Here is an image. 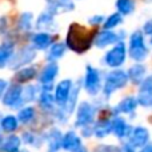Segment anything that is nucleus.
Instances as JSON below:
<instances>
[{
  "mask_svg": "<svg viewBox=\"0 0 152 152\" xmlns=\"http://www.w3.org/2000/svg\"><path fill=\"white\" fill-rule=\"evenodd\" d=\"M95 35L80 24H71L67 32L66 45L76 53H84L94 44Z\"/></svg>",
  "mask_w": 152,
  "mask_h": 152,
  "instance_id": "f257e3e1",
  "label": "nucleus"
},
{
  "mask_svg": "<svg viewBox=\"0 0 152 152\" xmlns=\"http://www.w3.org/2000/svg\"><path fill=\"white\" fill-rule=\"evenodd\" d=\"M128 75L121 69H113L105 76L104 86H103V94L105 97H110L115 91L123 88L128 83Z\"/></svg>",
  "mask_w": 152,
  "mask_h": 152,
  "instance_id": "f03ea898",
  "label": "nucleus"
},
{
  "mask_svg": "<svg viewBox=\"0 0 152 152\" xmlns=\"http://www.w3.org/2000/svg\"><path fill=\"white\" fill-rule=\"evenodd\" d=\"M129 56L135 61L140 63L148 56V48L144 42V34L142 31H135L129 36Z\"/></svg>",
  "mask_w": 152,
  "mask_h": 152,
  "instance_id": "7ed1b4c3",
  "label": "nucleus"
},
{
  "mask_svg": "<svg viewBox=\"0 0 152 152\" xmlns=\"http://www.w3.org/2000/svg\"><path fill=\"white\" fill-rule=\"evenodd\" d=\"M127 58V47L123 42H119L113 44L110 51H107L104 55V63L110 68H119L124 64Z\"/></svg>",
  "mask_w": 152,
  "mask_h": 152,
  "instance_id": "20e7f679",
  "label": "nucleus"
},
{
  "mask_svg": "<svg viewBox=\"0 0 152 152\" xmlns=\"http://www.w3.org/2000/svg\"><path fill=\"white\" fill-rule=\"evenodd\" d=\"M35 58H36V50L32 45H27V47L21 48L20 51L15 52V55L12 56L8 67H10V69L18 71V69L31 64L35 60Z\"/></svg>",
  "mask_w": 152,
  "mask_h": 152,
  "instance_id": "39448f33",
  "label": "nucleus"
},
{
  "mask_svg": "<svg viewBox=\"0 0 152 152\" xmlns=\"http://www.w3.org/2000/svg\"><path fill=\"white\" fill-rule=\"evenodd\" d=\"M100 88H102V76H100V72L95 67L87 66L86 76H84V89L87 91V94L95 96V95H97L100 92Z\"/></svg>",
  "mask_w": 152,
  "mask_h": 152,
  "instance_id": "423d86ee",
  "label": "nucleus"
},
{
  "mask_svg": "<svg viewBox=\"0 0 152 152\" xmlns=\"http://www.w3.org/2000/svg\"><path fill=\"white\" fill-rule=\"evenodd\" d=\"M21 92H23V87L21 84L18 83H13L10 84L8 88L5 89L4 95H3V104L5 107H10V108H21Z\"/></svg>",
  "mask_w": 152,
  "mask_h": 152,
  "instance_id": "0eeeda50",
  "label": "nucleus"
},
{
  "mask_svg": "<svg viewBox=\"0 0 152 152\" xmlns=\"http://www.w3.org/2000/svg\"><path fill=\"white\" fill-rule=\"evenodd\" d=\"M95 115H96V110L95 107L88 102H83L79 104L77 107V112H76V121H75V126L76 127H83L89 126L92 124L95 119Z\"/></svg>",
  "mask_w": 152,
  "mask_h": 152,
  "instance_id": "6e6552de",
  "label": "nucleus"
},
{
  "mask_svg": "<svg viewBox=\"0 0 152 152\" xmlns=\"http://www.w3.org/2000/svg\"><path fill=\"white\" fill-rule=\"evenodd\" d=\"M120 36H121L120 34H116L112 29H104V31H100L95 35L94 44L97 48H105L111 44H116V43L121 42Z\"/></svg>",
  "mask_w": 152,
  "mask_h": 152,
  "instance_id": "1a4fd4ad",
  "label": "nucleus"
},
{
  "mask_svg": "<svg viewBox=\"0 0 152 152\" xmlns=\"http://www.w3.org/2000/svg\"><path fill=\"white\" fill-rule=\"evenodd\" d=\"M72 88H74V81L71 79H64V80H61L56 86L53 97H55V103H58L59 107H63L67 103L69 95H71Z\"/></svg>",
  "mask_w": 152,
  "mask_h": 152,
  "instance_id": "9d476101",
  "label": "nucleus"
},
{
  "mask_svg": "<svg viewBox=\"0 0 152 152\" xmlns=\"http://www.w3.org/2000/svg\"><path fill=\"white\" fill-rule=\"evenodd\" d=\"M137 103L143 107H152V76H147L140 83Z\"/></svg>",
  "mask_w": 152,
  "mask_h": 152,
  "instance_id": "9b49d317",
  "label": "nucleus"
},
{
  "mask_svg": "<svg viewBox=\"0 0 152 152\" xmlns=\"http://www.w3.org/2000/svg\"><path fill=\"white\" fill-rule=\"evenodd\" d=\"M59 75V66L56 61H50L39 74V81L42 86H52L53 80Z\"/></svg>",
  "mask_w": 152,
  "mask_h": 152,
  "instance_id": "f8f14e48",
  "label": "nucleus"
},
{
  "mask_svg": "<svg viewBox=\"0 0 152 152\" xmlns=\"http://www.w3.org/2000/svg\"><path fill=\"white\" fill-rule=\"evenodd\" d=\"M148 140H150V132L144 127H135L132 128V132L129 134V143L134 145L135 148L144 147L147 145Z\"/></svg>",
  "mask_w": 152,
  "mask_h": 152,
  "instance_id": "ddd939ff",
  "label": "nucleus"
},
{
  "mask_svg": "<svg viewBox=\"0 0 152 152\" xmlns=\"http://www.w3.org/2000/svg\"><path fill=\"white\" fill-rule=\"evenodd\" d=\"M81 147V140L75 131H68L61 137V148L69 152H75Z\"/></svg>",
  "mask_w": 152,
  "mask_h": 152,
  "instance_id": "4468645a",
  "label": "nucleus"
},
{
  "mask_svg": "<svg viewBox=\"0 0 152 152\" xmlns=\"http://www.w3.org/2000/svg\"><path fill=\"white\" fill-rule=\"evenodd\" d=\"M31 43H32V47L35 50H47L52 45V35L48 34V32H36V34L32 35V39H31Z\"/></svg>",
  "mask_w": 152,
  "mask_h": 152,
  "instance_id": "2eb2a0df",
  "label": "nucleus"
},
{
  "mask_svg": "<svg viewBox=\"0 0 152 152\" xmlns=\"http://www.w3.org/2000/svg\"><path fill=\"white\" fill-rule=\"evenodd\" d=\"M13 55H15V44H13V42H10V40L3 42L0 44V68L7 67Z\"/></svg>",
  "mask_w": 152,
  "mask_h": 152,
  "instance_id": "dca6fc26",
  "label": "nucleus"
},
{
  "mask_svg": "<svg viewBox=\"0 0 152 152\" xmlns=\"http://www.w3.org/2000/svg\"><path fill=\"white\" fill-rule=\"evenodd\" d=\"M21 145V139L13 134H10L0 143V152H19Z\"/></svg>",
  "mask_w": 152,
  "mask_h": 152,
  "instance_id": "f3484780",
  "label": "nucleus"
},
{
  "mask_svg": "<svg viewBox=\"0 0 152 152\" xmlns=\"http://www.w3.org/2000/svg\"><path fill=\"white\" fill-rule=\"evenodd\" d=\"M112 132L116 135L118 137H127L129 136V134L132 132V127L128 126L124 119L121 118H115L112 120Z\"/></svg>",
  "mask_w": 152,
  "mask_h": 152,
  "instance_id": "a211bd4d",
  "label": "nucleus"
},
{
  "mask_svg": "<svg viewBox=\"0 0 152 152\" xmlns=\"http://www.w3.org/2000/svg\"><path fill=\"white\" fill-rule=\"evenodd\" d=\"M37 75V71L35 67H23V68L18 69L15 74V81L18 84H24V83H28V81L34 80Z\"/></svg>",
  "mask_w": 152,
  "mask_h": 152,
  "instance_id": "6ab92c4d",
  "label": "nucleus"
},
{
  "mask_svg": "<svg viewBox=\"0 0 152 152\" xmlns=\"http://www.w3.org/2000/svg\"><path fill=\"white\" fill-rule=\"evenodd\" d=\"M145 74H147L145 66L137 63V64H134V66L128 69V74L127 75H128V79L134 84H140L145 79Z\"/></svg>",
  "mask_w": 152,
  "mask_h": 152,
  "instance_id": "aec40b11",
  "label": "nucleus"
},
{
  "mask_svg": "<svg viewBox=\"0 0 152 152\" xmlns=\"http://www.w3.org/2000/svg\"><path fill=\"white\" fill-rule=\"evenodd\" d=\"M137 104H139V103H137L136 97L127 96V97H124V99L121 100L118 105H116L115 111L116 112H119V113H131V112H134V111L136 110Z\"/></svg>",
  "mask_w": 152,
  "mask_h": 152,
  "instance_id": "412c9836",
  "label": "nucleus"
},
{
  "mask_svg": "<svg viewBox=\"0 0 152 152\" xmlns=\"http://www.w3.org/2000/svg\"><path fill=\"white\" fill-rule=\"evenodd\" d=\"M67 51V45L66 43H53L52 45L50 47L47 52V60L48 61H56L59 59H61L64 55H66Z\"/></svg>",
  "mask_w": 152,
  "mask_h": 152,
  "instance_id": "4be33fe9",
  "label": "nucleus"
},
{
  "mask_svg": "<svg viewBox=\"0 0 152 152\" xmlns=\"http://www.w3.org/2000/svg\"><path fill=\"white\" fill-rule=\"evenodd\" d=\"M61 137L63 135L60 134V131L56 128L51 129L47 135V143H48V150L50 152H56L61 148Z\"/></svg>",
  "mask_w": 152,
  "mask_h": 152,
  "instance_id": "5701e85b",
  "label": "nucleus"
},
{
  "mask_svg": "<svg viewBox=\"0 0 152 152\" xmlns=\"http://www.w3.org/2000/svg\"><path fill=\"white\" fill-rule=\"evenodd\" d=\"M19 127V120L16 116L13 115H5L0 119V128L7 134H12L18 129Z\"/></svg>",
  "mask_w": 152,
  "mask_h": 152,
  "instance_id": "b1692460",
  "label": "nucleus"
},
{
  "mask_svg": "<svg viewBox=\"0 0 152 152\" xmlns=\"http://www.w3.org/2000/svg\"><path fill=\"white\" fill-rule=\"evenodd\" d=\"M55 20H53V15L48 11H44L39 15L36 20V28L40 29V31H45V29H50L51 27L53 26Z\"/></svg>",
  "mask_w": 152,
  "mask_h": 152,
  "instance_id": "393cba45",
  "label": "nucleus"
},
{
  "mask_svg": "<svg viewBox=\"0 0 152 152\" xmlns=\"http://www.w3.org/2000/svg\"><path fill=\"white\" fill-rule=\"evenodd\" d=\"M39 104L44 111H52L55 107V97L51 91H42L39 95Z\"/></svg>",
  "mask_w": 152,
  "mask_h": 152,
  "instance_id": "a878e982",
  "label": "nucleus"
},
{
  "mask_svg": "<svg viewBox=\"0 0 152 152\" xmlns=\"http://www.w3.org/2000/svg\"><path fill=\"white\" fill-rule=\"evenodd\" d=\"M35 116H36V111H35V108L31 107V105H28V107H21L20 110H19L16 118H18L19 123L27 124V123H29V121L34 120Z\"/></svg>",
  "mask_w": 152,
  "mask_h": 152,
  "instance_id": "bb28decb",
  "label": "nucleus"
},
{
  "mask_svg": "<svg viewBox=\"0 0 152 152\" xmlns=\"http://www.w3.org/2000/svg\"><path fill=\"white\" fill-rule=\"evenodd\" d=\"M32 23H34V15L31 12H23L19 16L18 20V28L21 32H28L32 28Z\"/></svg>",
  "mask_w": 152,
  "mask_h": 152,
  "instance_id": "cd10ccee",
  "label": "nucleus"
},
{
  "mask_svg": "<svg viewBox=\"0 0 152 152\" xmlns=\"http://www.w3.org/2000/svg\"><path fill=\"white\" fill-rule=\"evenodd\" d=\"M112 131V120H102L94 127V134L97 137H105Z\"/></svg>",
  "mask_w": 152,
  "mask_h": 152,
  "instance_id": "c85d7f7f",
  "label": "nucleus"
},
{
  "mask_svg": "<svg viewBox=\"0 0 152 152\" xmlns=\"http://www.w3.org/2000/svg\"><path fill=\"white\" fill-rule=\"evenodd\" d=\"M116 8L121 16L131 15L135 10V1L134 0H116Z\"/></svg>",
  "mask_w": 152,
  "mask_h": 152,
  "instance_id": "c756f323",
  "label": "nucleus"
},
{
  "mask_svg": "<svg viewBox=\"0 0 152 152\" xmlns=\"http://www.w3.org/2000/svg\"><path fill=\"white\" fill-rule=\"evenodd\" d=\"M36 87L35 86H27V87H23V92H21V104H26V103H29V102H34L36 99Z\"/></svg>",
  "mask_w": 152,
  "mask_h": 152,
  "instance_id": "7c9ffc66",
  "label": "nucleus"
},
{
  "mask_svg": "<svg viewBox=\"0 0 152 152\" xmlns=\"http://www.w3.org/2000/svg\"><path fill=\"white\" fill-rule=\"evenodd\" d=\"M121 21H123V16H121L119 12H115V13H112V15H110L108 18L104 19L103 26H104V29H113L115 27H118Z\"/></svg>",
  "mask_w": 152,
  "mask_h": 152,
  "instance_id": "2f4dec72",
  "label": "nucleus"
},
{
  "mask_svg": "<svg viewBox=\"0 0 152 152\" xmlns=\"http://www.w3.org/2000/svg\"><path fill=\"white\" fill-rule=\"evenodd\" d=\"M21 142L26 143V144H29V145H35V143H36V136H35L32 132H24L23 136H21Z\"/></svg>",
  "mask_w": 152,
  "mask_h": 152,
  "instance_id": "473e14b6",
  "label": "nucleus"
},
{
  "mask_svg": "<svg viewBox=\"0 0 152 152\" xmlns=\"http://www.w3.org/2000/svg\"><path fill=\"white\" fill-rule=\"evenodd\" d=\"M88 23L91 24V26H99V24H103L104 23V16L95 15V16H92V18L88 19Z\"/></svg>",
  "mask_w": 152,
  "mask_h": 152,
  "instance_id": "72a5a7b5",
  "label": "nucleus"
},
{
  "mask_svg": "<svg viewBox=\"0 0 152 152\" xmlns=\"http://www.w3.org/2000/svg\"><path fill=\"white\" fill-rule=\"evenodd\" d=\"M142 32H143L144 35L152 36V19L144 23V26H143V31H142Z\"/></svg>",
  "mask_w": 152,
  "mask_h": 152,
  "instance_id": "f704fd0d",
  "label": "nucleus"
},
{
  "mask_svg": "<svg viewBox=\"0 0 152 152\" xmlns=\"http://www.w3.org/2000/svg\"><path fill=\"white\" fill-rule=\"evenodd\" d=\"M8 81L7 80H4V79H0V100L3 99V95H4V92H5V89L8 88Z\"/></svg>",
  "mask_w": 152,
  "mask_h": 152,
  "instance_id": "c9c22d12",
  "label": "nucleus"
},
{
  "mask_svg": "<svg viewBox=\"0 0 152 152\" xmlns=\"http://www.w3.org/2000/svg\"><path fill=\"white\" fill-rule=\"evenodd\" d=\"M120 152H135V147L128 142L126 144H123V147L120 148Z\"/></svg>",
  "mask_w": 152,
  "mask_h": 152,
  "instance_id": "e433bc0d",
  "label": "nucleus"
},
{
  "mask_svg": "<svg viewBox=\"0 0 152 152\" xmlns=\"http://www.w3.org/2000/svg\"><path fill=\"white\" fill-rule=\"evenodd\" d=\"M5 26H7L5 18H0V35H3L5 32Z\"/></svg>",
  "mask_w": 152,
  "mask_h": 152,
  "instance_id": "4c0bfd02",
  "label": "nucleus"
},
{
  "mask_svg": "<svg viewBox=\"0 0 152 152\" xmlns=\"http://www.w3.org/2000/svg\"><path fill=\"white\" fill-rule=\"evenodd\" d=\"M142 152H152V144H150V145H144V148L142 150Z\"/></svg>",
  "mask_w": 152,
  "mask_h": 152,
  "instance_id": "58836bf2",
  "label": "nucleus"
},
{
  "mask_svg": "<svg viewBox=\"0 0 152 152\" xmlns=\"http://www.w3.org/2000/svg\"><path fill=\"white\" fill-rule=\"evenodd\" d=\"M75 152H88V151H87V150H86V148H84V147H80V148H79L77 151H75Z\"/></svg>",
  "mask_w": 152,
  "mask_h": 152,
  "instance_id": "ea45409f",
  "label": "nucleus"
},
{
  "mask_svg": "<svg viewBox=\"0 0 152 152\" xmlns=\"http://www.w3.org/2000/svg\"><path fill=\"white\" fill-rule=\"evenodd\" d=\"M150 44H151V47H152V36H151V39H150Z\"/></svg>",
  "mask_w": 152,
  "mask_h": 152,
  "instance_id": "a19ab883",
  "label": "nucleus"
},
{
  "mask_svg": "<svg viewBox=\"0 0 152 152\" xmlns=\"http://www.w3.org/2000/svg\"><path fill=\"white\" fill-rule=\"evenodd\" d=\"M1 140H3V136H1V134H0V143H1Z\"/></svg>",
  "mask_w": 152,
  "mask_h": 152,
  "instance_id": "79ce46f5",
  "label": "nucleus"
},
{
  "mask_svg": "<svg viewBox=\"0 0 152 152\" xmlns=\"http://www.w3.org/2000/svg\"><path fill=\"white\" fill-rule=\"evenodd\" d=\"M19 152H28V151H27V150H23V151H21V150H20Z\"/></svg>",
  "mask_w": 152,
  "mask_h": 152,
  "instance_id": "37998d69",
  "label": "nucleus"
}]
</instances>
